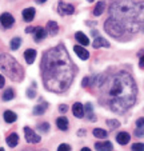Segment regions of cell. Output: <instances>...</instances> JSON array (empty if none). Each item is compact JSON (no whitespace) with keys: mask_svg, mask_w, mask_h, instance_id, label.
Segmentation results:
<instances>
[{"mask_svg":"<svg viewBox=\"0 0 144 151\" xmlns=\"http://www.w3.org/2000/svg\"><path fill=\"white\" fill-rule=\"evenodd\" d=\"M111 19L116 20L130 36L135 35L144 24V1L115 0L110 7Z\"/></svg>","mask_w":144,"mask_h":151,"instance_id":"cell-3","label":"cell"},{"mask_svg":"<svg viewBox=\"0 0 144 151\" xmlns=\"http://www.w3.org/2000/svg\"><path fill=\"white\" fill-rule=\"evenodd\" d=\"M4 84H6V79H4L3 75H0V88H3Z\"/></svg>","mask_w":144,"mask_h":151,"instance_id":"cell-37","label":"cell"},{"mask_svg":"<svg viewBox=\"0 0 144 151\" xmlns=\"http://www.w3.org/2000/svg\"><path fill=\"white\" fill-rule=\"evenodd\" d=\"M26 94H27V96H28L29 99H35V98H36V91H35L34 88H28Z\"/></svg>","mask_w":144,"mask_h":151,"instance_id":"cell-33","label":"cell"},{"mask_svg":"<svg viewBox=\"0 0 144 151\" xmlns=\"http://www.w3.org/2000/svg\"><path fill=\"white\" fill-rule=\"evenodd\" d=\"M139 66L144 67V55H141V56H140V60H139Z\"/></svg>","mask_w":144,"mask_h":151,"instance_id":"cell-39","label":"cell"},{"mask_svg":"<svg viewBox=\"0 0 144 151\" xmlns=\"http://www.w3.org/2000/svg\"><path fill=\"white\" fill-rule=\"evenodd\" d=\"M49 128H51V126H49V123L48 122H43V123H40L39 126H37V130H40L42 132H48L49 131Z\"/></svg>","mask_w":144,"mask_h":151,"instance_id":"cell-29","label":"cell"},{"mask_svg":"<svg viewBox=\"0 0 144 151\" xmlns=\"http://www.w3.org/2000/svg\"><path fill=\"white\" fill-rule=\"evenodd\" d=\"M92 132H93V137L99 138V139H105L108 137V132L105 130H103V128H95Z\"/></svg>","mask_w":144,"mask_h":151,"instance_id":"cell-27","label":"cell"},{"mask_svg":"<svg viewBox=\"0 0 144 151\" xmlns=\"http://www.w3.org/2000/svg\"><path fill=\"white\" fill-rule=\"evenodd\" d=\"M3 119L6 123H14L17 120V115L11 110H7V111L3 112Z\"/></svg>","mask_w":144,"mask_h":151,"instance_id":"cell-22","label":"cell"},{"mask_svg":"<svg viewBox=\"0 0 144 151\" xmlns=\"http://www.w3.org/2000/svg\"><path fill=\"white\" fill-rule=\"evenodd\" d=\"M107 126L110 128H112V130H115V128L120 127V122L116 119H107Z\"/></svg>","mask_w":144,"mask_h":151,"instance_id":"cell-28","label":"cell"},{"mask_svg":"<svg viewBox=\"0 0 144 151\" xmlns=\"http://www.w3.org/2000/svg\"><path fill=\"white\" fill-rule=\"evenodd\" d=\"M85 24L88 27H93V26H96V22H85Z\"/></svg>","mask_w":144,"mask_h":151,"instance_id":"cell-40","label":"cell"},{"mask_svg":"<svg viewBox=\"0 0 144 151\" xmlns=\"http://www.w3.org/2000/svg\"><path fill=\"white\" fill-rule=\"evenodd\" d=\"M77 135H79V137H83V135H85V131L84 130H80V131H77Z\"/></svg>","mask_w":144,"mask_h":151,"instance_id":"cell-42","label":"cell"},{"mask_svg":"<svg viewBox=\"0 0 144 151\" xmlns=\"http://www.w3.org/2000/svg\"><path fill=\"white\" fill-rule=\"evenodd\" d=\"M133 134H135V137H138V138H143L144 137V127H138Z\"/></svg>","mask_w":144,"mask_h":151,"instance_id":"cell-32","label":"cell"},{"mask_svg":"<svg viewBox=\"0 0 144 151\" xmlns=\"http://www.w3.org/2000/svg\"><path fill=\"white\" fill-rule=\"evenodd\" d=\"M104 9H105V1H104V0L97 1L96 7L93 8V15H95V16H100V15L104 12Z\"/></svg>","mask_w":144,"mask_h":151,"instance_id":"cell-24","label":"cell"},{"mask_svg":"<svg viewBox=\"0 0 144 151\" xmlns=\"http://www.w3.org/2000/svg\"><path fill=\"white\" fill-rule=\"evenodd\" d=\"M23 151H34V150H23Z\"/></svg>","mask_w":144,"mask_h":151,"instance_id":"cell-47","label":"cell"},{"mask_svg":"<svg viewBox=\"0 0 144 151\" xmlns=\"http://www.w3.org/2000/svg\"><path fill=\"white\" fill-rule=\"evenodd\" d=\"M35 31V27H27L26 28V34H32Z\"/></svg>","mask_w":144,"mask_h":151,"instance_id":"cell-38","label":"cell"},{"mask_svg":"<svg viewBox=\"0 0 144 151\" xmlns=\"http://www.w3.org/2000/svg\"><path fill=\"white\" fill-rule=\"evenodd\" d=\"M100 88L99 103L116 114H124L136 102L138 87L133 78L125 71H119L105 78Z\"/></svg>","mask_w":144,"mask_h":151,"instance_id":"cell-2","label":"cell"},{"mask_svg":"<svg viewBox=\"0 0 144 151\" xmlns=\"http://www.w3.org/2000/svg\"><path fill=\"white\" fill-rule=\"evenodd\" d=\"M92 47H93V48H100V47H105V48H110L111 44H110V42H108V40L104 39V37L97 36V37H95V40L92 42Z\"/></svg>","mask_w":144,"mask_h":151,"instance_id":"cell-10","label":"cell"},{"mask_svg":"<svg viewBox=\"0 0 144 151\" xmlns=\"http://www.w3.org/2000/svg\"><path fill=\"white\" fill-rule=\"evenodd\" d=\"M40 104H36L34 107V115H36V116H40V115H43L45 111H47V109H48V103L47 102H43V99H40Z\"/></svg>","mask_w":144,"mask_h":151,"instance_id":"cell-14","label":"cell"},{"mask_svg":"<svg viewBox=\"0 0 144 151\" xmlns=\"http://www.w3.org/2000/svg\"><path fill=\"white\" fill-rule=\"evenodd\" d=\"M75 39H76V42L79 43L80 46H83V47L90 46V39H88V36L84 34V32L77 31L76 34H75Z\"/></svg>","mask_w":144,"mask_h":151,"instance_id":"cell-12","label":"cell"},{"mask_svg":"<svg viewBox=\"0 0 144 151\" xmlns=\"http://www.w3.org/2000/svg\"><path fill=\"white\" fill-rule=\"evenodd\" d=\"M35 14H36V11H35V8H32V7L23 9V12H21L23 20H24V22H27V23H29V22H32V20H34Z\"/></svg>","mask_w":144,"mask_h":151,"instance_id":"cell-11","label":"cell"},{"mask_svg":"<svg viewBox=\"0 0 144 151\" xmlns=\"http://www.w3.org/2000/svg\"><path fill=\"white\" fill-rule=\"evenodd\" d=\"M35 1H36V3H40V4H43V3H45L47 0H35Z\"/></svg>","mask_w":144,"mask_h":151,"instance_id":"cell-43","label":"cell"},{"mask_svg":"<svg viewBox=\"0 0 144 151\" xmlns=\"http://www.w3.org/2000/svg\"><path fill=\"white\" fill-rule=\"evenodd\" d=\"M104 29L110 36L115 37V39L119 40V42H127V40L131 39V36L127 34V31H125V29L123 28L116 20L111 19V17H108V19L105 20Z\"/></svg>","mask_w":144,"mask_h":151,"instance_id":"cell-5","label":"cell"},{"mask_svg":"<svg viewBox=\"0 0 144 151\" xmlns=\"http://www.w3.org/2000/svg\"><path fill=\"white\" fill-rule=\"evenodd\" d=\"M136 127H144V118H139L136 120Z\"/></svg>","mask_w":144,"mask_h":151,"instance_id":"cell-35","label":"cell"},{"mask_svg":"<svg viewBox=\"0 0 144 151\" xmlns=\"http://www.w3.org/2000/svg\"><path fill=\"white\" fill-rule=\"evenodd\" d=\"M0 70L14 82H21L24 78V70L14 56L8 54H0Z\"/></svg>","mask_w":144,"mask_h":151,"instance_id":"cell-4","label":"cell"},{"mask_svg":"<svg viewBox=\"0 0 144 151\" xmlns=\"http://www.w3.org/2000/svg\"><path fill=\"white\" fill-rule=\"evenodd\" d=\"M21 43H23L21 37L15 36V37H12L11 43H9V47H11L12 51H16V50H19V48H20V46H21Z\"/></svg>","mask_w":144,"mask_h":151,"instance_id":"cell-25","label":"cell"},{"mask_svg":"<svg viewBox=\"0 0 144 151\" xmlns=\"http://www.w3.org/2000/svg\"><path fill=\"white\" fill-rule=\"evenodd\" d=\"M80 151H91V148H88V147H83Z\"/></svg>","mask_w":144,"mask_h":151,"instance_id":"cell-44","label":"cell"},{"mask_svg":"<svg viewBox=\"0 0 144 151\" xmlns=\"http://www.w3.org/2000/svg\"><path fill=\"white\" fill-rule=\"evenodd\" d=\"M24 137H26L27 143H31V145L39 143L40 140H42L40 135H39V134H36V132H35L31 127H27V126L24 127Z\"/></svg>","mask_w":144,"mask_h":151,"instance_id":"cell-6","label":"cell"},{"mask_svg":"<svg viewBox=\"0 0 144 151\" xmlns=\"http://www.w3.org/2000/svg\"><path fill=\"white\" fill-rule=\"evenodd\" d=\"M59 111L63 112V114H64V112H67L68 111V106L67 104H60L59 106Z\"/></svg>","mask_w":144,"mask_h":151,"instance_id":"cell-36","label":"cell"},{"mask_svg":"<svg viewBox=\"0 0 144 151\" xmlns=\"http://www.w3.org/2000/svg\"><path fill=\"white\" fill-rule=\"evenodd\" d=\"M36 51H35L34 48H28L24 51V59H26L27 64H32V63L35 62V59H36Z\"/></svg>","mask_w":144,"mask_h":151,"instance_id":"cell-19","label":"cell"},{"mask_svg":"<svg viewBox=\"0 0 144 151\" xmlns=\"http://www.w3.org/2000/svg\"><path fill=\"white\" fill-rule=\"evenodd\" d=\"M84 111H85V115H87V119L88 120H91V122H96V116H95V114H93V106H92V103H85L84 104Z\"/></svg>","mask_w":144,"mask_h":151,"instance_id":"cell-17","label":"cell"},{"mask_svg":"<svg viewBox=\"0 0 144 151\" xmlns=\"http://www.w3.org/2000/svg\"><path fill=\"white\" fill-rule=\"evenodd\" d=\"M141 31H143V32H144V24H143V27H141Z\"/></svg>","mask_w":144,"mask_h":151,"instance_id":"cell-46","label":"cell"},{"mask_svg":"<svg viewBox=\"0 0 144 151\" xmlns=\"http://www.w3.org/2000/svg\"><path fill=\"white\" fill-rule=\"evenodd\" d=\"M95 148L97 151H112L113 146L110 140H104V142H97L95 143Z\"/></svg>","mask_w":144,"mask_h":151,"instance_id":"cell-15","label":"cell"},{"mask_svg":"<svg viewBox=\"0 0 144 151\" xmlns=\"http://www.w3.org/2000/svg\"><path fill=\"white\" fill-rule=\"evenodd\" d=\"M0 151H4V148H0Z\"/></svg>","mask_w":144,"mask_h":151,"instance_id":"cell-48","label":"cell"},{"mask_svg":"<svg viewBox=\"0 0 144 151\" xmlns=\"http://www.w3.org/2000/svg\"><path fill=\"white\" fill-rule=\"evenodd\" d=\"M40 70L44 88L55 94L67 91L76 74V67L71 60L64 44H59L44 52Z\"/></svg>","mask_w":144,"mask_h":151,"instance_id":"cell-1","label":"cell"},{"mask_svg":"<svg viewBox=\"0 0 144 151\" xmlns=\"http://www.w3.org/2000/svg\"><path fill=\"white\" fill-rule=\"evenodd\" d=\"M47 36V29H44L43 27H35L34 31V40L35 42H40Z\"/></svg>","mask_w":144,"mask_h":151,"instance_id":"cell-18","label":"cell"},{"mask_svg":"<svg viewBox=\"0 0 144 151\" xmlns=\"http://www.w3.org/2000/svg\"><path fill=\"white\" fill-rule=\"evenodd\" d=\"M6 140L9 147H16V146L19 145V135H17L16 132H11V134L7 137Z\"/></svg>","mask_w":144,"mask_h":151,"instance_id":"cell-23","label":"cell"},{"mask_svg":"<svg viewBox=\"0 0 144 151\" xmlns=\"http://www.w3.org/2000/svg\"><path fill=\"white\" fill-rule=\"evenodd\" d=\"M57 151H71V146L67 145V143H63L57 147Z\"/></svg>","mask_w":144,"mask_h":151,"instance_id":"cell-34","label":"cell"},{"mask_svg":"<svg viewBox=\"0 0 144 151\" xmlns=\"http://www.w3.org/2000/svg\"><path fill=\"white\" fill-rule=\"evenodd\" d=\"M92 86V76H85L82 80V87H90Z\"/></svg>","mask_w":144,"mask_h":151,"instance_id":"cell-30","label":"cell"},{"mask_svg":"<svg viewBox=\"0 0 144 151\" xmlns=\"http://www.w3.org/2000/svg\"><path fill=\"white\" fill-rule=\"evenodd\" d=\"M132 151H144V143H133L131 146Z\"/></svg>","mask_w":144,"mask_h":151,"instance_id":"cell-31","label":"cell"},{"mask_svg":"<svg viewBox=\"0 0 144 151\" xmlns=\"http://www.w3.org/2000/svg\"><path fill=\"white\" fill-rule=\"evenodd\" d=\"M39 151H47V150H39Z\"/></svg>","mask_w":144,"mask_h":151,"instance_id":"cell-49","label":"cell"},{"mask_svg":"<svg viewBox=\"0 0 144 151\" xmlns=\"http://www.w3.org/2000/svg\"><path fill=\"white\" fill-rule=\"evenodd\" d=\"M56 126L59 130H62V131H67L68 126H69V122H68V119L65 116H59L56 119Z\"/></svg>","mask_w":144,"mask_h":151,"instance_id":"cell-21","label":"cell"},{"mask_svg":"<svg viewBox=\"0 0 144 151\" xmlns=\"http://www.w3.org/2000/svg\"><path fill=\"white\" fill-rule=\"evenodd\" d=\"M14 98H15V91H14V88H11V87L6 88V91L3 92V100H4V102H9V100H12Z\"/></svg>","mask_w":144,"mask_h":151,"instance_id":"cell-26","label":"cell"},{"mask_svg":"<svg viewBox=\"0 0 144 151\" xmlns=\"http://www.w3.org/2000/svg\"><path fill=\"white\" fill-rule=\"evenodd\" d=\"M72 114H74L76 118H79V119H82V118L85 115L84 106H83L80 102L74 103V106H72Z\"/></svg>","mask_w":144,"mask_h":151,"instance_id":"cell-9","label":"cell"},{"mask_svg":"<svg viewBox=\"0 0 144 151\" xmlns=\"http://www.w3.org/2000/svg\"><path fill=\"white\" fill-rule=\"evenodd\" d=\"M0 23H1V26L6 29H8L15 24V19L9 12H4V14L0 15Z\"/></svg>","mask_w":144,"mask_h":151,"instance_id":"cell-7","label":"cell"},{"mask_svg":"<svg viewBox=\"0 0 144 151\" xmlns=\"http://www.w3.org/2000/svg\"><path fill=\"white\" fill-rule=\"evenodd\" d=\"M97 34H99V32L96 31V29H92V31H91V35H92L93 37H97Z\"/></svg>","mask_w":144,"mask_h":151,"instance_id":"cell-41","label":"cell"},{"mask_svg":"<svg viewBox=\"0 0 144 151\" xmlns=\"http://www.w3.org/2000/svg\"><path fill=\"white\" fill-rule=\"evenodd\" d=\"M88 3H92V1H95V0H87Z\"/></svg>","mask_w":144,"mask_h":151,"instance_id":"cell-45","label":"cell"},{"mask_svg":"<svg viewBox=\"0 0 144 151\" xmlns=\"http://www.w3.org/2000/svg\"><path fill=\"white\" fill-rule=\"evenodd\" d=\"M57 11L62 16H65V15H72L75 12V7L72 4H67L64 1H59V6H57Z\"/></svg>","mask_w":144,"mask_h":151,"instance_id":"cell-8","label":"cell"},{"mask_svg":"<svg viewBox=\"0 0 144 151\" xmlns=\"http://www.w3.org/2000/svg\"><path fill=\"white\" fill-rule=\"evenodd\" d=\"M116 140H117L119 145L125 146V145H128V143H130L131 137H130V134H128V132H125V131H120L117 135H116Z\"/></svg>","mask_w":144,"mask_h":151,"instance_id":"cell-16","label":"cell"},{"mask_svg":"<svg viewBox=\"0 0 144 151\" xmlns=\"http://www.w3.org/2000/svg\"><path fill=\"white\" fill-rule=\"evenodd\" d=\"M57 32H59V24H57L56 22H54V20H49L47 23V34L55 36Z\"/></svg>","mask_w":144,"mask_h":151,"instance_id":"cell-20","label":"cell"},{"mask_svg":"<svg viewBox=\"0 0 144 151\" xmlns=\"http://www.w3.org/2000/svg\"><path fill=\"white\" fill-rule=\"evenodd\" d=\"M74 51L82 60H87L88 58H90V52H88L83 46H80V44H77V46L74 47Z\"/></svg>","mask_w":144,"mask_h":151,"instance_id":"cell-13","label":"cell"}]
</instances>
